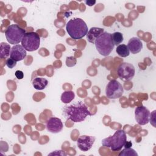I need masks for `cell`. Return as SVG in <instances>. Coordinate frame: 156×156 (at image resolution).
I'll list each match as a JSON object with an SVG mask.
<instances>
[{"mask_svg": "<svg viewBox=\"0 0 156 156\" xmlns=\"http://www.w3.org/2000/svg\"><path fill=\"white\" fill-rule=\"evenodd\" d=\"M76 59L73 57H68L66 60V64L68 66L71 67L76 65Z\"/></svg>", "mask_w": 156, "mask_h": 156, "instance_id": "21", "label": "cell"}, {"mask_svg": "<svg viewBox=\"0 0 156 156\" xmlns=\"http://www.w3.org/2000/svg\"><path fill=\"white\" fill-rule=\"evenodd\" d=\"M119 155H138V154L135 152V151L133 149H131L130 147L129 148H125L123 149L119 154Z\"/></svg>", "mask_w": 156, "mask_h": 156, "instance_id": "20", "label": "cell"}, {"mask_svg": "<svg viewBox=\"0 0 156 156\" xmlns=\"http://www.w3.org/2000/svg\"><path fill=\"white\" fill-rule=\"evenodd\" d=\"M26 50L22 45L16 44L10 49V57L16 62H19L24 59L26 57Z\"/></svg>", "mask_w": 156, "mask_h": 156, "instance_id": "11", "label": "cell"}, {"mask_svg": "<svg viewBox=\"0 0 156 156\" xmlns=\"http://www.w3.org/2000/svg\"><path fill=\"white\" fill-rule=\"evenodd\" d=\"M85 2L88 5V6H92L93 5H94L96 3V1H91V0H88V1H85Z\"/></svg>", "mask_w": 156, "mask_h": 156, "instance_id": "27", "label": "cell"}, {"mask_svg": "<svg viewBox=\"0 0 156 156\" xmlns=\"http://www.w3.org/2000/svg\"><path fill=\"white\" fill-rule=\"evenodd\" d=\"M102 100H104V102H104V104H108V102H109V101H108V100L107 99H106V98H105V96H103V97H102Z\"/></svg>", "mask_w": 156, "mask_h": 156, "instance_id": "31", "label": "cell"}, {"mask_svg": "<svg viewBox=\"0 0 156 156\" xmlns=\"http://www.w3.org/2000/svg\"><path fill=\"white\" fill-rule=\"evenodd\" d=\"M75 97L74 93L72 91H66L62 94L61 101L65 104H68L74 99Z\"/></svg>", "mask_w": 156, "mask_h": 156, "instance_id": "17", "label": "cell"}, {"mask_svg": "<svg viewBox=\"0 0 156 156\" xmlns=\"http://www.w3.org/2000/svg\"><path fill=\"white\" fill-rule=\"evenodd\" d=\"M48 84V81L43 77H35L32 81V85L36 90H43Z\"/></svg>", "mask_w": 156, "mask_h": 156, "instance_id": "15", "label": "cell"}, {"mask_svg": "<svg viewBox=\"0 0 156 156\" xmlns=\"http://www.w3.org/2000/svg\"><path fill=\"white\" fill-rule=\"evenodd\" d=\"M15 76L16 77V78L18 79H22L24 77V74H23V71H21L20 70H17L15 72Z\"/></svg>", "mask_w": 156, "mask_h": 156, "instance_id": "24", "label": "cell"}, {"mask_svg": "<svg viewBox=\"0 0 156 156\" xmlns=\"http://www.w3.org/2000/svg\"><path fill=\"white\" fill-rule=\"evenodd\" d=\"M55 152H57V151H55ZM66 155V154L63 151H58V153H56V152H53V153H51V154H49V155Z\"/></svg>", "mask_w": 156, "mask_h": 156, "instance_id": "26", "label": "cell"}, {"mask_svg": "<svg viewBox=\"0 0 156 156\" xmlns=\"http://www.w3.org/2000/svg\"><path fill=\"white\" fill-rule=\"evenodd\" d=\"M94 141V136L82 135L80 136L77 139V146L82 151L86 152L91 148Z\"/></svg>", "mask_w": 156, "mask_h": 156, "instance_id": "10", "label": "cell"}, {"mask_svg": "<svg viewBox=\"0 0 156 156\" xmlns=\"http://www.w3.org/2000/svg\"><path fill=\"white\" fill-rule=\"evenodd\" d=\"M66 30L73 39L79 40L87 35L88 27L83 20L79 18H74L67 23Z\"/></svg>", "mask_w": 156, "mask_h": 156, "instance_id": "2", "label": "cell"}, {"mask_svg": "<svg viewBox=\"0 0 156 156\" xmlns=\"http://www.w3.org/2000/svg\"><path fill=\"white\" fill-rule=\"evenodd\" d=\"M116 17L117 18V20L118 21H121L122 20V19L124 18V15L122 14H121V13H118V14H116Z\"/></svg>", "mask_w": 156, "mask_h": 156, "instance_id": "28", "label": "cell"}, {"mask_svg": "<svg viewBox=\"0 0 156 156\" xmlns=\"http://www.w3.org/2000/svg\"><path fill=\"white\" fill-rule=\"evenodd\" d=\"M10 46L9 44L4 42L1 43L0 58L1 59L5 58L10 55Z\"/></svg>", "mask_w": 156, "mask_h": 156, "instance_id": "18", "label": "cell"}, {"mask_svg": "<svg viewBox=\"0 0 156 156\" xmlns=\"http://www.w3.org/2000/svg\"><path fill=\"white\" fill-rule=\"evenodd\" d=\"M97 9H99L98 12H100V11L102 10L103 9H104V4H97V5L94 7V10H96Z\"/></svg>", "mask_w": 156, "mask_h": 156, "instance_id": "25", "label": "cell"}, {"mask_svg": "<svg viewBox=\"0 0 156 156\" xmlns=\"http://www.w3.org/2000/svg\"><path fill=\"white\" fill-rule=\"evenodd\" d=\"M105 93L108 99H115L119 98L122 95L123 87L118 81L112 80L106 87Z\"/></svg>", "mask_w": 156, "mask_h": 156, "instance_id": "7", "label": "cell"}, {"mask_svg": "<svg viewBox=\"0 0 156 156\" xmlns=\"http://www.w3.org/2000/svg\"><path fill=\"white\" fill-rule=\"evenodd\" d=\"M26 30L18 24H11L5 30V35L7 41L12 44H16L21 42Z\"/></svg>", "mask_w": 156, "mask_h": 156, "instance_id": "5", "label": "cell"}, {"mask_svg": "<svg viewBox=\"0 0 156 156\" xmlns=\"http://www.w3.org/2000/svg\"><path fill=\"white\" fill-rule=\"evenodd\" d=\"M135 116L138 124L146 125L149 122L150 112L144 106H138L135 110Z\"/></svg>", "mask_w": 156, "mask_h": 156, "instance_id": "9", "label": "cell"}, {"mask_svg": "<svg viewBox=\"0 0 156 156\" xmlns=\"http://www.w3.org/2000/svg\"><path fill=\"white\" fill-rule=\"evenodd\" d=\"M127 141L126 133L123 130H117L112 136L102 140L103 146L110 147L112 151H119Z\"/></svg>", "mask_w": 156, "mask_h": 156, "instance_id": "3", "label": "cell"}, {"mask_svg": "<svg viewBox=\"0 0 156 156\" xmlns=\"http://www.w3.org/2000/svg\"><path fill=\"white\" fill-rule=\"evenodd\" d=\"M127 47L132 54H135L141 51L143 48V43L140 38L137 37H132L129 40Z\"/></svg>", "mask_w": 156, "mask_h": 156, "instance_id": "13", "label": "cell"}, {"mask_svg": "<svg viewBox=\"0 0 156 156\" xmlns=\"http://www.w3.org/2000/svg\"><path fill=\"white\" fill-rule=\"evenodd\" d=\"M135 70L133 65L129 63H122L118 66L117 74L119 79L125 82L130 80L135 76Z\"/></svg>", "mask_w": 156, "mask_h": 156, "instance_id": "8", "label": "cell"}, {"mask_svg": "<svg viewBox=\"0 0 156 156\" xmlns=\"http://www.w3.org/2000/svg\"><path fill=\"white\" fill-rule=\"evenodd\" d=\"M104 32V29L93 27L88 31L87 34V38L90 43H94L95 40Z\"/></svg>", "mask_w": 156, "mask_h": 156, "instance_id": "14", "label": "cell"}, {"mask_svg": "<svg viewBox=\"0 0 156 156\" xmlns=\"http://www.w3.org/2000/svg\"><path fill=\"white\" fill-rule=\"evenodd\" d=\"M112 37L115 45H119L123 41V35L121 32H116L112 34Z\"/></svg>", "mask_w": 156, "mask_h": 156, "instance_id": "19", "label": "cell"}, {"mask_svg": "<svg viewBox=\"0 0 156 156\" xmlns=\"http://www.w3.org/2000/svg\"><path fill=\"white\" fill-rule=\"evenodd\" d=\"M116 52L121 57H126L129 56V54H130V51L129 50L126 44H119L116 47Z\"/></svg>", "mask_w": 156, "mask_h": 156, "instance_id": "16", "label": "cell"}, {"mask_svg": "<svg viewBox=\"0 0 156 156\" xmlns=\"http://www.w3.org/2000/svg\"><path fill=\"white\" fill-rule=\"evenodd\" d=\"M98 98V97H94V98H93V99H95V101H94V100H93V101H94V103H95V104H99V103L100 101H99V98Z\"/></svg>", "mask_w": 156, "mask_h": 156, "instance_id": "30", "label": "cell"}, {"mask_svg": "<svg viewBox=\"0 0 156 156\" xmlns=\"http://www.w3.org/2000/svg\"><path fill=\"white\" fill-rule=\"evenodd\" d=\"M21 44L23 48L27 51H34L39 48L40 38L39 35L35 32H29L24 35Z\"/></svg>", "mask_w": 156, "mask_h": 156, "instance_id": "6", "label": "cell"}, {"mask_svg": "<svg viewBox=\"0 0 156 156\" xmlns=\"http://www.w3.org/2000/svg\"><path fill=\"white\" fill-rule=\"evenodd\" d=\"M5 63H6V65L10 69L13 68V67H15L16 65V62L15 60H14L13 59L11 58L10 57L7 58L6 60V62H5Z\"/></svg>", "mask_w": 156, "mask_h": 156, "instance_id": "22", "label": "cell"}, {"mask_svg": "<svg viewBox=\"0 0 156 156\" xmlns=\"http://www.w3.org/2000/svg\"><path fill=\"white\" fill-rule=\"evenodd\" d=\"M46 73H47V76H52L53 74V68L52 66L49 65L46 68Z\"/></svg>", "mask_w": 156, "mask_h": 156, "instance_id": "23", "label": "cell"}, {"mask_svg": "<svg viewBox=\"0 0 156 156\" xmlns=\"http://www.w3.org/2000/svg\"><path fill=\"white\" fill-rule=\"evenodd\" d=\"M63 115L68 120L74 122L84 121L87 116L92 115L87 106L82 101H77L64 107Z\"/></svg>", "mask_w": 156, "mask_h": 156, "instance_id": "1", "label": "cell"}, {"mask_svg": "<svg viewBox=\"0 0 156 156\" xmlns=\"http://www.w3.org/2000/svg\"><path fill=\"white\" fill-rule=\"evenodd\" d=\"M124 146L126 148H129L130 147V146H132V143L130 142H127L126 143V144H124Z\"/></svg>", "mask_w": 156, "mask_h": 156, "instance_id": "29", "label": "cell"}, {"mask_svg": "<svg viewBox=\"0 0 156 156\" xmlns=\"http://www.w3.org/2000/svg\"><path fill=\"white\" fill-rule=\"evenodd\" d=\"M97 51L103 56L108 55L113 51L114 43L112 40V34L104 32L94 41Z\"/></svg>", "mask_w": 156, "mask_h": 156, "instance_id": "4", "label": "cell"}, {"mask_svg": "<svg viewBox=\"0 0 156 156\" xmlns=\"http://www.w3.org/2000/svg\"><path fill=\"white\" fill-rule=\"evenodd\" d=\"M63 125L60 119L56 117H51L46 121V129L51 133H58L63 129Z\"/></svg>", "mask_w": 156, "mask_h": 156, "instance_id": "12", "label": "cell"}]
</instances>
